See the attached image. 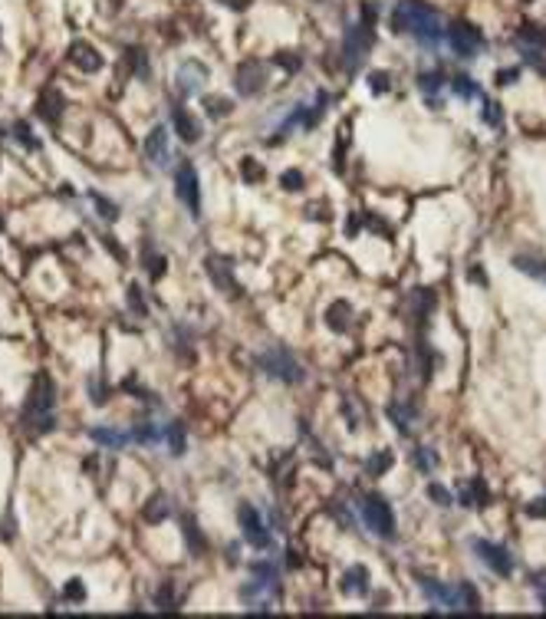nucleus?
Listing matches in <instances>:
<instances>
[{
	"label": "nucleus",
	"mask_w": 546,
	"mask_h": 619,
	"mask_svg": "<svg viewBox=\"0 0 546 619\" xmlns=\"http://www.w3.org/2000/svg\"><path fill=\"white\" fill-rule=\"evenodd\" d=\"M89 438L102 448H122L129 442V435L125 432H116V428H89Z\"/></svg>",
	"instance_id": "21"
},
{
	"label": "nucleus",
	"mask_w": 546,
	"mask_h": 619,
	"mask_svg": "<svg viewBox=\"0 0 546 619\" xmlns=\"http://www.w3.org/2000/svg\"><path fill=\"white\" fill-rule=\"evenodd\" d=\"M349 313H353V310H349V304H346V300L332 304L329 310H326V326H329V329H336V333H346V329H349Z\"/></svg>",
	"instance_id": "20"
},
{
	"label": "nucleus",
	"mask_w": 546,
	"mask_h": 619,
	"mask_svg": "<svg viewBox=\"0 0 546 619\" xmlns=\"http://www.w3.org/2000/svg\"><path fill=\"white\" fill-rule=\"evenodd\" d=\"M13 139L23 142V145H27L30 152H36V149H40V142H36V139L30 135V125H27V122H17V125H13Z\"/></svg>",
	"instance_id": "33"
},
{
	"label": "nucleus",
	"mask_w": 546,
	"mask_h": 619,
	"mask_svg": "<svg viewBox=\"0 0 546 619\" xmlns=\"http://www.w3.org/2000/svg\"><path fill=\"white\" fill-rule=\"evenodd\" d=\"M526 514H530V517H546V494L536 498L533 504H526Z\"/></svg>",
	"instance_id": "46"
},
{
	"label": "nucleus",
	"mask_w": 546,
	"mask_h": 619,
	"mask_svg": "<svg viewBox=\"0 0 546 619\" xmlns=\"http://www.w3.org/2000/svg\"><path fill=\"white\" fill-rule=\"evenodd\" d=\"M69 63L79 66L83 73H99L102 69V53L93 43H86V40H76L69 46Z\"/></svg>",
	"instance_id": "13"
},
{
	"label": "nucleus",
	"mask_w": 546,
	"mask_h": 619,
	"mask_svg": "<svg viewBox=\"0 0 546 619\" xmlns=\"http://www.w3.org/2000/svg\"><path fill=\"white\" fill-rule=\"evenodd\" d=\"M129 63H132V69H135L139 76H145V73H149V60H145V53H142V50H129Z\"/></svg>",
	"instance_id": "40"
},
{
	"label": "nucleus",
	"mask_w": 546,
	"mask_h": 619,
	"mask_svg": "<svg viewBox=\"0 0 546 619\" xmlns=\"http://www.w3.org/2000/svg\"><path fill=\"white\" fill-rule=\"evenodd\" d=\"M165 442L172 445V455H184V448H188V442H184V425L182 422L168 425V428H165Z\"/></svg>",
	"instance_id": "24"
},
{
	"label": "nucleus",
	"mask_w": 546,
	"mask_h": 619,
	"mask_svg": "<svg viewBox=\"0 0 546 619\" xmlns=\"http://www.w3.org/2000/svg\"><path fill=\"white\" fill-rule=\"evenodd\" d=\"M372 40H375V33H372V23L369 20L349 23V30H346V36H343V53H346V66H349V69L362 66V60L369 56V50H372Z\"/></svg>",
	"instance_id": "4"
},
{
	"label": "nucleus",
	"mask_w": 546,
	"mask_h": 619,
	"mask_svg": "<svg viewBox=\"0 0 546 619\" xmlns=\"http://www.w3.org/2000/svg\"><path fill=\"white\" fill-rule=\"evenodd\" d=\"M277 63L283 66V69H289V73H293V69H300V66H303V56H300V53H280Z\"/></svg>",
	"instance_id": "42"
},
{
	"label": "nucleus",
	"mask_w": 546,
	"mask_h": 619,
	"mask_svg": "<svg viewBox=\"0 0 546 619\" xmlns=\"http://www.w3.org/2000/svg\"><path fill=\"white\" fill-rule=\"evenodd\" d=\"M207 273H211V280H214L217 287H224V290H237L234 273H231V264H227V261H217V257H207Z\"/></svg>",
	"instance_id": "19"
},
{
	"label": "nucleus",
	"mask_w": 546,
	"mask_h": 619,
	"mask_svg": "<svg viewBox=\"0 0 546 619\" xmlns=\"http://www.w3.org/2000/svg\"><path fill=\"white\" fill-rule=\"evenodd\" d=\"M369 89L372 93H388L392 89V76H388L385 69H375V73H369Z\"/></svg>",
	"instance_id": "32"
},
{
	"label": "nucleus",
	"mask_w": 546,
	"mask_h": 619,
	"mask_svg": "<svg viewBox=\"0 0 546 619\" xmlns=\"http://www.w3.org/2000/svg\"><path fill=\"white\" fill-rule=\"evenodd\" d=\"M395 465V455L392 451H378V455H372L369 461H365V475H372V478H382L388 468Z\"/></svg>",
	"instance_id": "23"
},
{
	"label": "nucleus",
	"mask_w": 546,
	"mask_h": 619,
	"mask_svg": "<svg viewBox=\"0 0 546 619\" xmlns=\"http://www.w3.org/2000/svg\"><path fill=\"white\" fill-rule=\"evenodd\" d=\"M145 155H149V162L155 165V168H168V162H172V145H168V129H165V125H155V129L149 132Z\"/></svg>",
	"instance_id": "11"
},
{
	"label": "nucleus",
	"mask_w": 546,
	"mask_h": 619,
	"mask_svg": "<svg viewBox=\"0 0 546 619\" xmlns=\"http://www.w3.org/2000/svg\"><path fill=\"white\" fill-rule=\"evenodd\" d=\"M477 606H481V603H477V593H474L471 583H458V609H464V613H474Z\"/></svg>",
	"instance_id": "26"
},
{
	"label": "nucleus",
	"mask_w": 546,
	"mask_h": 619,
	"mask_svg": "<svg viewBox=\"0 0 546 619\" xmlns=\"http://www.w3.org/2000/svg\"><path fill=\"white\" fill-rule=\"evenodd\" d=\"M129 306H132V310H135L139 316H145V310H149V306H145V300H142V294H139V287H135V283L129 287Z\"/></svg>",
	"instance_id": "43"
},
{
	"label": "nucleus",
	"mask_w": 546,
	"mask_h": 619,
	"mask_svg": "<svg viewBox=\"0 0 546 619\" xmlns=\"http://www.w3.org/2000/svg\"><path fill=\"white\" fill-rule=\"evenodd\" d=\"M474 550H477V557H481V564L491 566L497 576H510V573H514V557H510V550H507V547L491 543V540H474Z\"/></svg>",
	"instance_id": "9"
},
{
	"label": "nucleus",
	"mask_w": 546,
	"mask_h": 619,
	"mask_svg": "<svg viewBox=\"0 0 546 619\" xmlns=\"http://www.w3.org/2000/svg\"><path fill=\"white\" fill-rule=\"evenodd\" d=\"M533 590H540V597H543V603H546V573L533 576Z\"/></svg>",
	"instance_id": "48"
},
{
	"label": "nucleus",
	"mask_w": 546,
	"mask_h": 619,
	"mask_svg": "<svg viewBox=\"0 0 546 619\" xmlns=\"http://www.w3.org/2000/svg\"><path fill=\"white\" fill-rule=\"evenodd\" d=\"M237 93L240 96H257L260 89L267 86V66L257 63V60H247V63H240V69H237Z\"/></svg>",
	"instance_id": "10"
},
{
	"label": "nucleus",
	"mask_w": 546,
	"mask_h": 619,
	"mask_svg": "<svg viewBox=\"0 0 546 619\" xmlns=\"http://www.w3.org/2000/svg\"><path fill=\"white\" fill-rule=\"evenodd\" d=\"M451 89H454L460 99H474V96H477V86L471 83V76H454V79H451Z\"/></svg>",
	"instance_id": "31"
},
{
	"label": "nucleus",
	"mask_w": 546,
	"mask_h": 619,
	"mask_svg": "<svg viewBox=\"0 0 546 619\" xmlns=\"http://www.w3.org/2000/svg\"><path fill=\"white\" fill-rule=\"evenodd\" d=\"M481 119L487 125H500V106L493 99H484V109H481Z\"/></svg>",
	"instance_id": "36"
},
{
	"label": "nucleus",
	"mask_w": 546,
	"mask_h": 619,
	"mask_svg": "<svg viewBox=\"0 0 546 619\" xmlns=\"http://www.w3.org/2000/svg\"><path fill=\"white\" fill-rule=\"evenodd\" d=\"M517 271H524V273H533V277H540V280H546V264L543 261H530V257H517L514 261Z\"/></svg>",
	"instance_id": "30"
},
{
	"label": "nucleus",
	"mask_w": 546,
	"mask_h": 619,
	"mask_svg": "<svg viewBox=\"0 0 546 619\" xmlns=\"http://www.w3.org/2000/svg\"><path fill=\"white\" fill-rule=\"evenodd\" d=\"M168 514H172V504H168V498H165V494H155V498L145 504L142 517H145L149 524H158V521H165Z\"/></svg>",
	"instance_id": "22"
},
{
	"label": "nucleus",
	"mask_w": 546,
	"mask_h": 619,
	"mask_svg": "<svg viewBox=\"0 0 546 619\" xmlns=\"http://www.w3.org/2000/svg\"><path fill=\"white\" fill-rule=\"evenodd\" d=\"M428 498L435 501V504H441V508H448V504H454V498H451V491H448V488H441V484H428Z\"/></svg>",
	"instance_id": "39"
},
{
	"label": "nucleus",
	"mask_w": 546,
	"mask_h": 619,
	"mask_svg": "<svg viewBox=\"0 0 546 619\" xmlns=\"http://www.w3.org/2000/svg\"><path fill=\"white\" fill-rule=\"evenodd\" d=\"M388 419L395 422L398 432L411 435V419H415V412H411V409H402V405H388Z\"/></svg>",
	"instance_id": "25"
},
{
	"label": "nucleus",
	"mask_w": 546,
	"mask_h": 619,
	"mask_svg": "<svg viewBox=\"0 0 546 619\" xmlns=\"http://www.w3.org/2000/svg\"><path fill=\"white\" fill-rule=\"evenodd\" d=\"M155 606H158V609H175V590H172V583H165V587L155 593Z\"/></svg>",
	"instance_id": "38"
},
{
	"label": "nucleus",
	"mask_w": 546,
	"mask_h": 619,
	"mask_svg": "<svg viewBox=\"0 0 546 619\" xmlns=\"http://www.w3.org/2000/svg\"><path fill=\"white\" fill-rule=\"evenodd\" d=\"M517 43L533 46V50H546V27H540V23H524V27L517 30Z\"/></svg>",
	"instance_id": "18"
},
{
	"label": "nucleus",
	"mask_w": 546,
	"mask_h": 619,
	"mask_svg": "<svg viewBox=\"0 0 546 619\" xmlns=\"http://www.w3.org/2000/svg\"><path fill=\"white\" fill-rule=\"evenodd\" d=\"M237 517H240V533H244V540L250 543V547H257V550L270 547V531L264 527V521H260V514L254 504H240Z\"/></svg>",
	"instance_id": "8"
},
{
	"label": "nucleus",
	"mask_w": 546,
	"mask_h": 619,
	"mask_svg": "<svg viewBox=\"0 0 546 619\" xmlns=\"http://www.w3.org/2000/svg\"><path fill=\"white\" fill-rule=\"evenodd\" d=\"M343 593H346V597H355V599L369 593V570H365V566H353V570H346Z\"/></svg>",
	"instance_id": "17"
},
{
	"label": "nucleus",
	"mask_w": 546,
	"mask_h": 619,
	"mask_svg": "<svg viewBox=\"0 0 546 619\" xmlns=\"http://www.w3.org/2000/svg\"><path fill=\"white\" fill-rule=\"evenodd\" d=\"M217 4H224V7H231V11H247L250 0H217Z\"/></svg>",
	"instance_id": "47"
},
{
	"label": "nucleus",
	"mask_w": 546,
	"mask_h": 619,
	"mask_svg": "<svg viewBox=\"0 0 546 619\" xmlns=\"http://www.w3.org/2000/svg\"><path fill=\"white\" fill-rule=\"evenodd\" d=\"M240 175H244L247 182H260V178H264V165H260L257 158H244V162H240Z\"/></svg>",
	"instance_id": "34"
},
{
	"label": "nucleus",
	"mask_w": 546,
	"mask_h": 619,
	"mask_svg": "<svg viewBox=\"0 0 546 619\" xmlns=\"http://www.w3.org/2000/svg\"><path fill=\"white\" fill-rule=\"evenodd\" d=\"M280 185L287 188V191H300V188H303V172H296V168H287V172L280 175Z\"/></svg>",
	"instance_id": "35"
},
{
	"label": "nucleus",
	"mask_w": 546,
	"mask_h": 619,
	"mask_svg": "<svg viewBox=\"0 0 546 619\" xmlns=\"http://www.w3.org/2000/svg\"><path fill=\"white\" fill-rule=\"evenodd\" d=\"M63 93L60 89H43L40 93V99H36V116L46 122H56L60 116H63Z\"/></svg>",
	"instance_id": "15"
},
{
	"label": "nucleus",
	"mask_w": 546,
	"mask_h": 619,
	"mask_svg": "<svg viewBox=\"0 0 546 619\" xmlns=\"http://www.w3.org/2000/svg\"><path fill=\"white\" fill-rule=\"evenodd\" d=\"M359 511H362V521L365 527L372 533H378L382 540H395V514H392V508H388V501L382 498V494H369V498H362V504H359Z\"/></svg>",
	"instance_id": "3"
},
{
	"label": "nucleus",
	"mask_w": 546,
	"mask_h": 619,
	"mask_svg": "<svg viewBox=\"0 0 546 619\" xmlns=\"http://www.w3.org/2000/svg\"><path fill=\"white\" fill-rule=\"evenodd\" d=\"M204 79H207V66L188 60V63H182V69H178V93H182V96H194V93H201Z\"/></svg>",
	"instance_id": "12"
},
{
	"label": "nucleus",
	"mask_w": 546,
	"mask_h": 619,
	"mask_svg": "<svg viewBox=\"0 0 546 619\" xmlns=\"http://www.w3.org/2000/svg\"><path fill=\"white\" fill-rule=\"evenodd\" d=\"M517 79H520V69H500V73H497V86H510V83H517Z\"/></svg>",
	"instance_id": "45"
},
{
	"label": "nucleus",
	"mask_w": 546,
	"mask_h": 619,
	"mask_svg": "<svg viewBox=\"0 0 546 619\" xmlns=\"http://www.w3.org/2000/svg\"><path fill=\"white\" fill-rule=\"evenodd\" d=\"M520 4H530V0H520Z\"/></svg>",
	"instance_id": "49"
},
{
	"label": "nucleus",
	"mask_w": 546,
	"mask_h": 619,
	"mask_svg": "<svg viewBox=\"0 0 546 619\" xmlns=\"http://www.w3.org/2000/svg\"><path fill=\"white\" fill-rule=\"evenodd\" d=\"M448 43L451 50L460 56V60H474V56L484 50V33L467 20H458L448 27Z\"/></svg>",
	"instance_id": "5"
},
{
	"label": "nucleus",
	"mask_w": 546,
	"mask_h": 619,
	"mask_svg": "<svg viewBox=\"0 0 546 619\" xmlns=\"http://www.w3.org/2000/svg\"><path fill=\"white\" fill-rule=\"evenodd\" d=\"M184 537H188V547H191V554L201 557L204 550H207V543H204L201 531H198V524L194 521H184Z\"/></svg>",
	"instance_id": "27"
},
{
	"label": "nucleus",
	"mask_w": 546,
	"mask_h": 619,
	"mask_svg": "<svg viewBox=\"0 0 546 619\" xmlns=\"http://www.w3.org/2000/svg\"><path fill=\"white\" fill-rule=\"evenodd\" d=\"M415 465L425 471V475H431L435 468H438V451H431V448H418L415 451Z\"/></svg>",
	"instance_id": "29"
},
{
	"label": "nucleus",
	"mask_w": 546,
	"mask_h": 619,
	"mask_svg": "<svg viewBox=\"0 0 546 619\" xmlns=\"http://www.w3.org/2000/svg\"><path fill=\"white\" fill-rule=\"evenodd\" d=\"M63 597L79 603V599L86 597V590H83V583H79V580H69V583H66V590H63Z\"/></svg>",
	"instance_id": "44"
},
{
	"label": "nucleus",
	"mask_w": 546,
	"mask_h": 619,
	"mask_svg": "<svg viewBox=\"0 0 546 619\" xmlns=\"http://www.w3.org/2000/svg\"><path fill=\"white\" fill-rule=\"evenodd\" d=\"M204 109H207V116H211V119H221V116H227V112H231V99L207 96V99H204Z\"/></svg>",
	"instance_id": "28"
},
{
	"label": "nucleus",
	"mask_w": 546,
	"mask_h": 619,
	"mask_svg": "<svg viewBox=\"0 0 546 619\" xmlns=\"http://www.w3.org/2000/svg\"><path fill=\"white\" fill-rule=\"evenodd\" d=\"M260 369L273 376V379H283V382H300L303 379V369L296 366V359L289 356L287 349H270L260 356Z\"/></svg>",
	"instance_id": "7"
},
{
	"label": "nucleus",
	"mask_w": 546,
	"mask_h": 619,
	"mask_svg": "<svg viewBox=\"0 0 546 619\" xmlns=\"http://www.w3.org/2000/svg\"><path fill=\"white\" fill-rule=\"evenodd\" d=\"M175 195L182 198L194 217L201 215V185H198V172L191 162H182L175 168Z\"/></svg>",
	"instance_id": "6"
},
{
	"label": "nucleus",
	"mask_w": 546,
	"mask_h": 619,
	"mask_svg": "<svg viewBox=\"0 0 546 619\" xmlns=\"http://www.w3.org/2000/svg\"><path fill=\"white\" fill-rule=\"evenodd\" d=\"M20 422H23V428H27L30 435H36V438L56 428V386L46 372H40L36 382H33L30 395H27V405H23Z\"/></svg>",
	"instance_id": "1"
},
{
	"label": "nucleus",
	"mask_w": 546,
	"mask_h": 619,
	"mask_svg": "<svg viewBox=\"0 0 546 619\" xmlns=\"http://www.w3.org/2000/svg\"><path fill=\"white\" fill-rule=\"evenodd\" d=\"M458 498L464 508H484V504H491V491H487V484L481 478H474L471 484H464L458 491Z\"/></svg>",
	"instance_id": "16"
},
{
	"label": "nucleus",
	"mask_w": 546,
	"mask_h": 619,
	"mask_svg": "<svg viewBox=\"0 0 546 619\" xmlns=\"http://www.w3.org/2000/svg\"><path fill=\"white\" fill-rule=\"evenodd\" d=\"M89 198H93V201H96V205H99V215L106 217V221H116V217H118V208L112 205V201H106V198H102V195H96V191H93V195H89Z\"/></svg>",
	"instance_id": "37"
},
{
	"label": "nucleus",
	"mask_w": 546,
	"mask_h": 619,
	"mask_svg": "<svg viewBox=\"0 0 546 619\" xmlns=\"http://www.w3.org/2000/svg\"><path fill=\"white\" fill-rule=\"evenodd\" d=\"M395 30H405L411 33L418 43L421 46H435L441 43V20H438V13L431 11V7H425V4H418V0H402L395 7Z\"/></svg>",
	"instance_id": "2"
},
{
	"label": "nucleus",
	"mask_w": 546,
	"mask_h": 619,
	"mask_svg": "<svg viewBox=\"0 0 546 619\" xmlns=\"http://www.w3.org/2000/svg\"><path fill=\"white\" fill-rule=\"evenodd\" d=\"M418 83H421V89H425L428 96L441 89V76H438V73H421V79H418Z\"/></svg>",
	"instance_id": "41"
},
{
	"label": "nucleus",
	"mask_w": 546,
	"mask_h": 619,
	"mask_svg": "<svg viewBox=\"0 0 546 619\" xmlns=\"http://www.w3.org/2000/svg\"><path fill=\"white\" fill-rule=\"evenodd\" d=\"M172 129L178 132L184 142H198V139H201V122L194 119L184 106H172Z\"/></svg>",
	"instance_id": "14"
}]
</instances>
